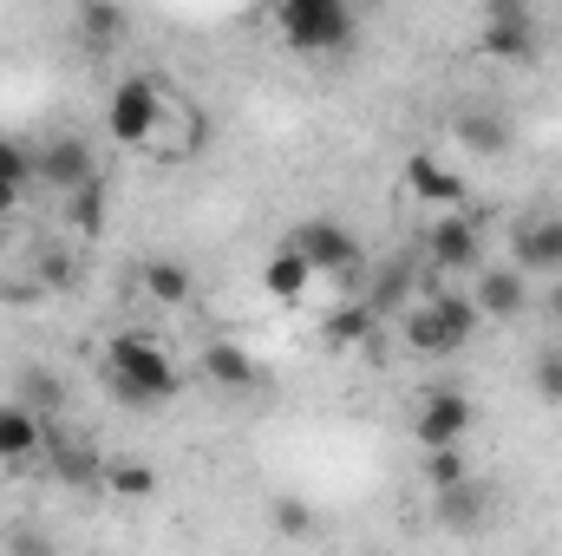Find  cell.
Returning a JSON list of instances; mask_svg holds the SVG:
<instances>
[{
    "instance_id": "obj_3",
    "label": "cell",
    "mask_w": 562,
    "mask_h": 556,
    "mask_svg": "<svg viewBox=\"0 0 562 556\" xmlns=\"http://www.w3.org/2000/svg\"><path fill=\"white\" fill-rule=\"evenodd\" d=\"M276 33L288 53H307V59H327V53H347L353 33H360V13L347 0H281Z\"/></svg>"
},
{
    "instance_id": "obj_22",
    "label": "cell",
    "mask_w": 562,
    "mask_h": 556,
    "mask_svg": "<svg viewBox=\"0 0 562 556\" xmlns=\"http://www.w3.org/2000/svg\"><path fill=\"white\" fill-rule=\"evenodd\" d=\"M477 471H471V458H464V445H451V452H425V491L438 498V491H458V485H471Z\"/></svg>"
},
{
    "instance_id": "obj_9",
    "label": "cell",
    "mask_w": 562,
    "mask_h": 556,
    "mask_svg": "<svg viewBox=\"0 0 562 556\" xmlns=\"http://www.w3.org/2000/svg\"><path fill=\"white\" fill-rule=\"evenodd\" d=\"M400 190H406L419 210H431V216H458V210H464V177H458L451 157H438V151H413V157H406Z\"/></svg>"
},
{
    "instance_id": "obj_7",
    "label": "cell",
    "mask_w": 562,
    "mask_h": 556,
    "mask_svg": "<svg viewBox=\"0 0 562 556\" xmlns=\"http://www.w3.org/2000/svg\"><path fill=\"white\" fill-rule=\"evenodd\" d=\"M425 269L431 276H477L484 269V230L458 210V216H431L425 230Z\"/></svg>"
},
{
    "instance_id": "obj_28",
    "label": "cell",
    "mask_w": 562,
    "mask_h": 556,
    "mask_svg": "<svg viewBox=\"0 0 562 556\" xmlns=\"http://www.w3.org/2000/svg\"><path fill=\"white\" fill-rule=\"evenodd\" d=\"M530 387H537L543 407H562V347H543V354L530 360Z\"/></svg>"
},
{
    "instance_id": "obj_32",
    "label": "cell",
    "mask_w": 562,
    "mask_h": 556,
    "mask_svg": "<svg viewBox=\"0 0 562 556\" xmlns=\"http://www.w3.org/2000/svg\"><path fill=\"white\" fill-rule=\"evenodd\" d=\"M13 210H20V190H7V184H0V223H7Z\"/></svg>"
},
{
    "instance_id": "obj_30",
    "label": "cell",
    "mask_w": 562,
    "mask_h": 556,
    "mask_svg": "<svg viewBox=\"0 0 562 556\" xmlns=\"http://www.w3.org/2000/svg\"><path fill=\"white\" fill-rule=\"evenodd\" d=\"M7 556H53V537L33 531V524H13L7 531Z\"/></svg>"
},
{
    "instance_id": "obj_31",
    "label": "cell",
    "mask_w": 562,
    "mask_h": 556,
    "mask_svg": "<svg viewBox=\"0 0 562 556\" xmlns=\"http://www.w3.org/2000/svg\"><path fill=\"white\" fill-rule=\"evenodd\" d=\"M543 314L562 327V281H550V288H543Z\"/></svg>"
},
{
    "instance_id": "obj_27",
    "label": "cell",
    "mask_w": 562,
    "mask_h": 556,
    "mask_svg": "<svg viewBox=\"0 0 562 556\" xmlns=\"http://www.w3.org/2000/svg\"><path fill=\"white\" fill-rule=\"evenodd\" d=\"M40 177V151H26L20 138H0V184L7 190H26Z\"/></svg>"
},
{
    "instance_id": "obj_19",
    "label": "cell",
    "mask_w": 562,
    "mask_h": 556,
    "mask_svg": "<svg viewBox=\"0 0 562 556\" xmlns=\"http://www.w3.org/2000/svg\"><path fill=\"white\" fill-rule=\"evenodd\" d=\"M373 327H380V308H373V301H334V308H327V321H321L327 347H367V341H373Z\"/></svg>"
},
{
    "instance_id": "obj_18",
    "label": "cell",
    "mask_w": 562,
    "mask_h": 556,
    "mask_svg": "<svg viewBox=\"0 0 562 556\" xmlns=\"http://www.w3.org/2000/svg\"><path fill=\"white\" fill-rule=\"evenodd\" d=\"M491 504H497V491H491L484 478H471V485H458V491H438V498H431V511H438V524H445V531H477V524L491 518Z\"/></svg>"
},
{
    "instance_id": "obj_25",
    "label": "cell",
    "mask_w": 562,
    "mask_h": 556,
    "mask_svg": "<svg viewBox=\"0 0 562 556\" xmlns=\"http://www.w3.org/2000/svg\"><path fill=\"white\" fill-rule=\"evenodd\" d=\"M66 223H72L79 236H99V230H105V184L72 190V197H66Z\"/></svg>"
},
{
    "instance_id": "obj_17",
    "label": "cell",
    "mask_w": 562,
    "mask_h": 556,
    "mask_svg": "<svg viewBox=\"0 0 562 556\" xmlns=\"http://www.w3.org/2000/svg\"><path fill=\"white\" fill-rule=\"evenodd\" d=\"M46 452V419L20 400H0V465H33Z\"/></svg>"
},
{
    "instance_id": "obj_23",
    "label": "cell",
    "mask_w": 562,
    "mask_h": 556,
    "mask_svg": "<svg viewBox=\"0 0 562 556\" xmlns=\"http://www.w3.org/2000/svg\"><path fill=\"white\" fill-rule=\"evenodd\" d=\"M13 400H20L26 413L53 419V407H59V380H53L46 367H20V387H13Z\"/></svg>"
},
{
    "instance_id": "obj_6",
    "label": "cell",
    "mask_w": 562,
    "mask_h": 556,
    "mask_svg": "<svg viewBox=\"0 0 562 556\" xmlns=\"http://www.w3.org/2000/svg\"><path fill=\"white\" fill-rule=\"evenodd\" d=\"M477 46H484L491 59H504V66H530V59L543 53V20H537L524 0H497V7H484V20H477Z\"/></svg>"
},
{
    "instance_id": "obj_15",
    "label": "cell",
    "mask_w": 562,
    "mask_h": 556,
    "mask_svg": "<svg viewBox=\"0 0 562 556\" xmlns=\"http://www.w3.org/2000/svg\"><path fill=\"white\" fill-rule=\"evenodd\" d=\"M314 281L321 276H314L288 243L269 249V263H262V294H269V301H281V308H307V301H314Z\"/></svg>"
},
{
    "instance_id": "obj_4",
    "label": "cell",
    "mask_w": 562,
    "mask_h": 556,
    "mask_svg": "<svg viewBox=\"0 0 562 556\" xmlns=\"http://www.w3.org/2000/svg\"><path fill=\"white\" fill-rule=\"evenodd\" d=\"M288 249H294L321 281H347V276H360V263H367L360 236H353L340 216H307V223H294V230H288Z\"/></svg>"
},
{
    "instance_id": "obj_8",
    "label": "cell",
    "mask_w": 562,
    "mask_h": 556,
    "mask_svg": "<svg viewBox=\"0 0 562 556\" xmlns=\"http://www.w3.org/2000/svg\"><path fill=\"white\" fill-rule=\"evenodd\" d=\"M203 138H210L203 112H196L183 92L164 86V112H157V132H150V144H144V157H150V164H190V157L203 151Z\"/></svg>"
},
{
    "instance_id": "obj_12",
    "label": "cell",
    "mask_w": 562,
    "mask_h": 556,
    "mask_svg": "<svg viewBox=\"0 0 562 556\" xmlns=\"http://www.w3.org/2000/svg\"><path fill=\"white\" fill-rule=\"evenodd\" d=\"M471 308H477V321H524L530 314V276H517L510 263H484L471 276Z\"/></svg>"
},
{
    "instance_id": "obj_5",
    "label": "cell",
    "mask_w": 562,
    "mask_h": 556,
    "mask_svg": "<svg viewBox=\"0 0 562 556\" xmlns=\"http://www.w3.org/2000/svg\"><path fill=\"white\" fill-rule=\"evenodd\" d=\"M157 112H164V79L125 73L112 86V99H105V132H112V144H125V151H144L150 132H157Z\"/></svg>"
},
{
    "instance_id": "obj_13",
    "label": "cell",
    "mask_w": 562,
    "mask_h": 556,
    "mask_svg": "<svg viewBox=\"0 0 562 556\" xmlns=\"http://www.w3.org/2000/svg\"><path fill=\"white\" fill-rule=\"evenodd\" d=\"M138 294L150 301V308L177 314V308L196 301V276H190V263H177V256H144L138 263Z\"/></svg>"
},
{
    "instance_id": "obj_2",
    "label": "cell",
    "mask_w": 562,
    "mask_h": 556,
    "mask_svg": "<svg viewBox=\"0 0 562 556\" xmlns=\"http://www.w3.org/2000/svg\"><path fill=\"white\" fill-rule=\"evenodd\" d=\"M400 334H406V347H413L419 360H451V354L471 347V334H477V308H471V294L431 288L425 301H413V308L400 314Z\"/></svg>"
},
{
    "instance_id": "obj_26",
    "label": "cell",
    "mask_w": 562,
    "mask_h": 556,
    "mask_svg": "<svg viewBox=\"0 0 562 556\" xmlns=\"http://www.w3.org/2000/svg\"><path fill=\"white\" fill-rule=\"evenodd\" d=\"M53 465L66 485H99V471H105V458L92 445H53Z\"/></svg>"
},
{
    "instance_id": "obj_20",
    "label": "cell",
    "mask_w": 562,
    "mask_h": 556,
    "mask_svg": "<svg viewBox=\"0 0 562 556\" xmlns=\"http://www.w3.org/2000/svg\"><path fill=\"white\" fill-rule=\"evenodd\" d=\"M458 144H471L477 157H504L510 151V125L497 112H458Z\"/></svg>"
},
{
    "instance_id": "obj_10",
    "label": "cell",
    "mask_w": 562,
    "mask_h": 556,
    "mask_svg": "<svg viewBox=\"0 0 562 556\" xmlns=\"http://www.w3.org/2000/svg\"><path fill=\"white\" fill-rule=\"evenodd\" d=\"M471 419H477V407L458 387H431L413 413V438H419V452H451L471 438Z\"/></svg>"
},
{
    "instance_id": "obj_24",
    "label": "cell",
    "mask_w": 562,
    "mask_h": 556,
    "mask_svg": "<svg viewBox=\"0 0 562 556\" xmlns=\"http://www.w3.org/2000/svg\"><path fill=\"white\" fill-rule=\"evenodd\" d=\"M79 33H86L92 46H112V40L132 33V13H125V7H79Z\"/></svg>"
},
{
    "instance_id": "obj_14",
    "label": "cell",
    "mask_w": 562,
    "mask_h": 556,
    "mask_svg": "<svg viewBox=\"0 0 562 556\" xmlns=\"http://www.w3.org/2000/svg\"><path fill=\"white\" fill-rule=\"evenodd\" d=\"M40 177H46L59 197H72V190L99 184V157H92L86 138H53L46 151H40Z\"/></svg>"
},
{
    "instance_id": "obj_16",
    "label": "cell",
    "mask_w": 562,
    "mask_h": 556,
    "mask_svg": "<svg viewBox=\"0 0 562 556\" xmlns=\"http://www.w3.org/2000/svg\"><path fill=\"white\" fill-rule=\"evenodd\" d=\"M196 367H203V380H210V387H223V393H249V387H262L256 354H249V347H236V341H210Z\"/></svg>"
},
{
    "instance_id": "obj_21",
    "label": "cell",
    "mask_w": 562,
    "mask_h": 556,
    "mask_svg": "<svg viewBox=\"0 0 562 556\" xmlns=\"http://www.w3.org/2000/svg\"><path fill=\"white\" fill-rule=\"evenodd\" d=\"M99 485H105L112 498H150V491H157V471H150V458H105Z\"/></svg>"
},
{
    "instance_id": "obj_11",
    "label": "cell",
    "mask_w": 562,
    "mask_h": 556,
    "mask_svg": "<svg viewBox=\"0 0 562 556\" xmlns=\"http://www.w3.org/2000/svg\"><path fill=\"white\" fill-rule=\"evenodd\" d=\"M510 269L517 276H550L562 281V210H537L510 236Z\"/></svg>"
},
{
    "instance_id": "obj_29",
    "label": "cell",
    "mask_w": 562,
    "mask_h": 556,
    "mask_svg": "<svg viewBox=\"0 0 562 556\" xmlns=\"http://www.w3.org/2000/svg\"><path fill=\"white\" fill-rule=\"evenodd\" d=\"M269 518H276L281 537H294V544H301V537H314V504H307V498H276V511H269Z\"/></svg>"
},
{
    "instance_id": "obj_1",
    "label": "cell",
    "mask_w": 562,
    "mask_h": 556,
    "mask_svg": "<svg viewBox=\"0 0 562 556\" xmlns=\"http://www.w3.org/2000/svg\"><path fill=\"white\" fill-rule=\"evenodd\" d=\"M105 387H112V400H125V407H164V400H177V387H183V367L170 360V347L164 341H150V334H112L105 341Z\"/></svg>"
}]
</instances>
